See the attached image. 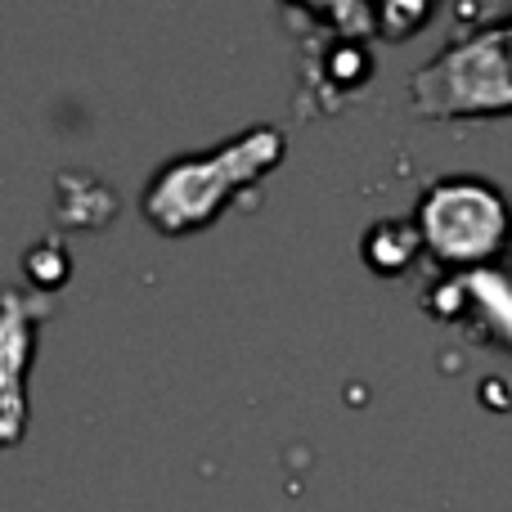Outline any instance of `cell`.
Listing matches in <instances>:
<instances>
[{
    "instance_id": "obj_1",
    "label": "cell",
    "mask_w": 512,
    "mask_h": 512,
    "mask_svg": "<svg viewBox=\"0 0 512 512\" xmlns=\"http://www.w3.org/2000/svg\"><path fill=\"white\" fill-rule=\"evenodd\" d=\"M283 158V135L274 126H252V131L225 140L216 153L180 158L153 176L144 194V216L162 234H194L207 221L221 216L239 189L256 185L274 162Z\"/></svg>"
},
{
    "instance_id": "obj_2",
    "label": "cell",
    "mask_w": 512,
    "mask_h": 512,
    "mask_svg": "<svg viewBox=\"0 0 512 512\" xmlns=\"http://www.w3.org/2000/svg\"><path fill=\"white\" fill-rule=\"evenodd\" d=\"M414 104L427 117L512 113V18L445 45L414 77Z\"/></svg>"
},
{
    "instance_id": "obj_3",
    "label": "cell",
    "mask_w": 512,
    "mask_h": 512,
    "mask_svg": "<svg viewBox=\"0 0 512 512\" xmlns=\"http://www.w3.org/2000/svg\"><path fill=\"white\" fill-rule=\"evenodd\" d=\"M504 203L477 180H441L418 207V234L445 261H477L504 239Z\"/></svg>"
},
{
    "instance_id": "obj_4",
    "label": "cell",
    "mask_w": 512,
    "mask_h": 512,
    "mask_svg": "<svg viewBox=\"0 0 512 512\" xmlns=\"http://www.w3.org/2000/svg\"><path fill=\"white\" fill-rule=\"evenodd\" d=\"M50 310V297L18 288L0 292V445H14L27 423V400H23V378L32 364L36 346V319Z\"/></svg>"
}]
</instances>
